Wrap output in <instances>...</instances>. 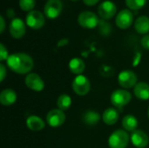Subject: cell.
Returning a JSON list of instances; mask_svg holds the SVG:
<instances>
[{
	"instance_id": "cell-1",
	"label": "cell",
	"mask_w": 149,
	"mask_h": 148,
	"mask_svg": "<svg viewBox=\"0 0 149 148\" xmlns=\"http://www.w3.org/2000/svg\"><path fill=\"white\" fill-rule=\"evenodd\" d=\"M6 63L8 68L17 74H29L34 66L32 58L24 52L10 54Z\"/></svg>"
},
{
	"instance_id": "cell-2",
	"label": "cell",
	"mask_w": 149,
	"mask_h": 148,
	"mask_svg": "<svg viewBox=\"0 0 149 148\" xmlns=\"http://www.w3.org/2000/svg\"><path fill=\"white\" fill-rule=\"evenodd\" d=\"M130 140V136L125 130L114 131L108 139L109 148H127Z\"/></svg>"
},
{
	"instance_id": "cell-3",
	"label": "cell",
	"mask_w": 149,
	"mask_h": 148,
	"mask_svg": "<svg viewBox=\"0 0 149 148\" xmlns=\"http://www.w3.org/2000/svg\"><path fill=\"white\" fill-rule=\"evenodd\" d=\"M98 15L90 10H85L79 13L78 17L79 24L85 29H94L100 24Z\"/></svg>"
},
{
	"instance_id": "cell-4",
	"label": "cell",
	"mask_w": 149,
	"mask_h": 148,
	"mask_svg": "<svg viewBox=\"0 0 149 148\" xmlns=\"http://www.w3.org/2000/svg\"><path fill=\"white\" fill-rule=\"evenodd\" d=\"M132 99V94L126 89H117L111 94V103L117 108L126 106Z\"/></svg>"
},
{
	"instance_id": "cell-5",
	"label": "cell",
	"mask_w": 149,
	"mask_h": 148,
	"mask_svg": "<svg viewBox=\"0 0 149 148\" xmlns=\"http://www.w3.org/2000/svg\"><path fill=\"white\" fill-rule=\"evenodd\" d=\"M72 87L73 92L79 96L86 95L91 90V83L90 80L84 75H79L74 78Z\"/></svg>"
},
{
	"instance_id": "cell-6",
	"label": "cell",
	"mask_w": 149,
	"mask_h": 148,
	"mask_svg": "<svg viewBox=\"0 0 149 148\" xmlns=\"http://www.w3.org/2000/svg\"><path fill=\"white\" fill-rule=\"evenodd\" d=\"M25 23L31 29L39 30L45 25V18L41 11L33 10L27 13L25 17Z\"/></svg>"
},
{
	"instance_id": "cell-7",
	"label": "cell",
	"mask_w": 149,
	"mask_h": 148,
	"mask_svg": "<svg viewBox=\"0 0 149 148\" xmlns=\"http://www.w3.org/2000/svg\"><path fill=\"white\" fill-rule=\"evenodd\" d=\"M137 75L131 70H124L118 76L119 85L125 89H130L137 85Z\"/></svg>"
},
{
	"instance_id": "cell-8",
	"label": "cell",
	"mask_w": 149,
	"mask_h": 148,
	"mask_svg": "<svg viewBox=\"0 0 149 148\" xmlns=\"http://www.w3.org/2000/svg\"><path fill=\"white\" fill-rule=\"evenodd\" d=\"M63 3L61 0H48L44 7V13L50 19L57 18L62 12Z\"/></svg>"
},
{
	"instance_id": "cell-9",
	"label": "cell",
	"mask_w": 149,
	"mask_h": 148,
	"mask_svg": "<svg viewBox=\"0 0 149 148\" xmlns=\"http://www.w3.org/2000/svg\"><path fill=\"white\" fill-rule=\"evenodd\" d=\"M134 23V14L129 9H123L116 15L115 24L117 27L122 30L129 28Z\"/></svg>"
},
{
	"instance_id": "cell-10",
	"label": "cell",
	"mask_w": 149,
	"mask_h": 148,
	"mask_svg": "<svg viewBox=\"0 0 149 148\" xmlns=\"http://www.w3.org/2000/svg\"><path fill=\"white\" fill-rule=\"evenodd\" d=\"M116 12L117 6L113 2L110 0H106L98 6V14L103 20L111 19L115 16Z\"/></svg>"
},
{
	"instance_id": "cell-11",
	"label": "cell",
	"mask_w": 149,
	"mask_h": 148,
	"mask_svg": "<svg viewBox=\"0 0 149 148\" xmlns=\"http://www.w3.org/2000/svg\"><path fill=\"white\" fill-rule=\"evenodd\" d=\"M65 114L60 109H52L48 112L46 114V122L47 124L52 127L57 128L61 126L65 121Z\"/></svg>"
},
{
	"instance_id": "cell-12",
	"label": "cell",
	"mask_w": 149,
	"mask_h": 148,
	"mask_svg": "<svg viewBox=\"0 0 149 148\" xmlns=\"http://www.w3.org/2000/svg\"><path fill=\"white\" fill-rule=\"evenodd\" d=\"M24 84L25 85L33 92H42L45 88V82L42 79V78L34 72H30L26 75L24 79Z\"/></svg>"
},
{
	"instance_id": "cell-13",
	"label": "cell",
	"mask_w": 149,
	"mask_h": 148,
	"mask_svg": "<svg viewBox=\"0 0 149 148\" xmlns=\"http://www.w3.org/2000/svg\"><path fill=\"white\" fill-rule=\"evenodd\" d=\"M9 31L10 36L13 38L19 39L22 38L26 31V27L24 22L18 17H15L11 20L10 26H9Z\"/></svg>"
},
{
	"instance_id": "cell-14",
	"label": "cell",
	"mask_w": 149,
	"mask_h": 148,
	"mask_svg": "<svg viewBox=\"0 0 149 148\" xmlns=\"http://www.w3.org/2000/svg\"><path fill=\"white\" fill-rule=\"evenodd\" d=\"M130 140L132 144L136 148H145L149 143L148 134L141 130H135L131 133Z\"/></svg>"
},
{
	"instance_id": "cell-15",
	"label": "cell",
	"mask_w": 149,
	"mask_h": 148,
	"mask_svg": "<svg viewBox=\"0 0 149 148\" xmlns=\"http://www.w3.org/2000/svg\"><path fill=\"white\" fill-rule=\"evenodd\" d=\"M17 93L14 90L3 89L0 93V103L3 106H10L17 101Z\"/></svg>"
},
{
	"instance_id": "cell-16",
	"label": "cell",
	"mask_w": 149,
	"mask_h": 148,
	"mask_svg": "<svg viewBox=\"0 0 149 148\" xmlns=\"http://www.w3.org/2000/svg\"><path fill=\"white\" fill-rule=\"evenodd\" d=\"M101 118H102L103 122L106 125L113 126L118 122L120 114H119V112L117 111V109H115L113 107H109L104 111Z\"/></svg>"
},
{
	"instance_id": "cell-17",
	"label": "cell",
	"mask_w": 149,
	"mask_h": 148,
	"mask_svg": "<svg viewBox=\"0 0 149 148\" xmlns=\"http://www.w3.org/2000/svg\"><path fill=\"white\" fill-rule=\"evenodd\" d=\"M26 126L33 131V132H38V131H41L43 130L45 127V121L38 116H36V115H31V116H29L27 119H26Z\"/></svg>"
},
{
	"instance_id": "cell-18",
	"label": "cell",
	"mask_w": 149,
	"mask_h": 148,
	"mask_svg": "<svg viewBox=\"0 0 149 148\" xmlns=\"http://www.w3.org/2000/svg\"><path fill=\"white\" fill-rule=\"evenodd\" d=\"M134 93L140 100L149 99V85L146 82H139L134 87Z\"/></svg>"
},
{
	"instance_id": "cell-19",
	"label": "cell",
	"mask_w": 149,
	"mask_h": 148,
	"mask_svg": "<svg viewBox=\"0 0 149 148\" xmlns=\"http://www.w3.org/2000/svg\"><path fill=\"white\" fill-rule=\"evenodd\" d=\"M134 29L139 34L147 35L149 32V17L140 16L134 21Z\"/></svg>"
},
{
	"instance_id": "cell-20",
	"label": "cell",
	"mask_w": 149,
	"mask_h": 148,
	"mask_svg": "<svg viewBox=\"0 0 149 148\" xmlns=\"http://www.w3.org/2000/svg\"><path fill=\"white\" fill-rule=\"evenodd\" d=\"M69 69L72 73L79 76L82 75L86 69V65L84 60H82L79 58H73L69 62Z\"/></svg>"
},
{
	"instance_id": "cell-21",
	"label": "cell",
	"mask_w": 149,
	"mask_h": 148,
	"mask_svg": "<svg viewBox=\"0 0 149 148\" xmlns=\"http://www.w3.org/2000/svg\"><path fill=\"white\" fill-rule=\"evenodd\" d=\"M82 120L86 126H93L97 125L99 123V121L100 120V115L96 111L88 110L83 114Z\"/></svg>"
},
{
	"instance_id": "cell-22",
	"label": "cell",
	"mask_w": 149,
	"mask_h": 148,
	"mask_svg": "<svg viewBox=\"0 0 149 148\" xmlns=\"http://www.w3.org/2000/svg\"><path fill=\"white\" fill-rule=\"evenodd\" d=\"M122 126L124 128L125 131L127 132H134L135 130H137L139 122L138 120L136 119L135 116L132 115V114H127L126 115L123 120H122Z\"/></svg>"
},
{
	"instance_id": "cell-23",
	"label": "cell",
	"mask_w": 149,
	"mask_h": 148,
	"mask_svg": "<svg viewBox=\"0 0 149 148\" xmlns=\"http://www.w3.org/2000/svg\"><path fill=\"white\" fill-rule=\"evenodd\" d=\"M57 106L63 112L68 110L72 106V98L68 94H61L57 99Z\"/></svg>"
},
{
	"instance_id": "cell-24",
	"label": "cell",
	"mask_w": 149,
	"mask_h": 148,
	"mask_svg": "<svg viewBox=\"0 0 149 148\" xmlns=\"http://www.w3.org/2000/svg\"><path fill=\"white\" fill-rule=\"evenodd\" d=\"M125 2L129 10H138L145 6L147 0H125Z\"/></svg>"
},
{
	"instance_id": "cell-25",
	"label": "cell",
	"mask_w": 149,
	"mask_h": 148,
	"mask_svg": "<svg viewBox=\"0 0 149 148\" xmlns=\"http://www.w3.org/2000/svg\"><path fill=\"white\" fill-rule=\"evenodd\" d=\"M18 4L21 10H23L24 11L30 12L33 10L36 5V1L35 0H19Z\"/></svg>"
},
{
	"instance_id": "cell-26",
	"label": "cell",
	"mask_w": 149,
	"mask_h": 148,
	"mask_svg": "<svg viewBox=\"0 0 149 148\" xmlns=\"http://www.w3.org/2000/svg\"><path fill=\"white\" fill-rule=\"evenodd\" d=\"M100 73L103 77L109 78V77H111V76L113 75L114 71H113V69L111 66L103 65H101L100 68Z\"/></svg>"
},
{
	"instance_id": "cell-27",
	"label": "cell",
	"mask_w": 149,
	"mask_h": 148,
	"mask_svg": "<svg viewBox=\"0 0 149 148\" xmlns=\"http://www.w3.org/2000/svg\"><path fill=\"white\" fill-rule=\"evenodd\" d=\"M9 53H8V51H7V48L4 46L3 44H0V61L3 62V61H5L8 59L9 58Z\"/></svg>"
},
{
	"instance_id": "cell-28",
	"label": "cell",
	"mask_w": 149,
	"mask_h": 148,
	"mask_svg": "<svg viewBox=\"0 0 149 148\" xmlns=\"http://www.w3.org/2000/svg\"><path fill=\"white\" fill-rule=\"evenodd\" d=\"M100 32L103 34V35H107L110 31H111V27H110V24H107V23H104V21H100Z\"/></svg>"
},
{
	"instance_id": "cell-29",
	"label": "cell",
	"mask_w": 149,
	"mask_h": 148,
	"mask_svg": "<svg viewBox=\"0 0 149 148\" xmlns=\"http://www.w3.org/2000/svg\"><path fill=\"white\" fill-rule=\"evenodd\" d=\"M141 44L145 50H149V34L144 35L141 40Z\"/></svg>"
},
{
	"instance_id": "cell-30",
	"label": "cell",
	"mask_w": 149,
	"mask_h": 148,
	"mask_svg": "<svg viewBox=\"0 0 149 148\" xmlns=\"http://www.w3.org/2000/svg\"><path fill=\"white\" fill-rule=\"evenodd\" d=\"M6 77V67L3 64H0V81L3 82Z\"/></svg>"
},
{
	"instance_id": "cell-31",
	"label": "cell",
	"mask_w": 149,
	"mask_h": 148,
	"mask_svg": "<svg viewBox=\"0 0 149 148\" xmlns=\"http://www.w3.org/2000/svg\"><path fill=\"white\" fill-rule=\"evenodd\" d=\"M5 29V21L3 16H0V33H3Z\"/></svg>"
},
{
	"instance_id": "cell-32",
	"label": "cell",
	"mask_w": 149,
	"mask_h": 148,
	"mask_svg": "<svg viewBox=\"0 0 149 148\" xmlns=\"http://www.w3.org/2000/svg\"><path fill=\"white\" fill-rule=\"evenodd\" d=\"M83 2L87 6H93V5L97 4L100 2V0H83Z\"/></svg>"
},
{
	"instance_id": "cell-33",
	"label": "cell",
	"mask_w": 149,
	"mask_h": 148,
	"mask_svg": "<svg viewBox=\"0 0 149 148\" xmlns=\"http://www.w3.org/2000/svg\"><path fill=\"white\" fill-rule=\"evenodd\" d=\"M6 16L8 18H10L11 20L15 18V12H14V10L12 9H9L6 10Z\"/></svg>"
},
{
	"instance_id": "cell-34",
	"label": "cell",
	"mask_w": 149,
	"mask_h": 148,
	"mask_svg": "<svg viewBox=\"0 0 149 148\" xmlns=\"http://www.w3.org/2000/svg\"><path fill=\"white\" fill-rule=\"evenodd\" d=\"M68 44V40H67V39H62V40H60V41L58 42V46H62V44L65 45V44Z\"/></svg>"
},
{
	"instance_id": "cell-35",
	"label": "cell",
	"mask_w": 149,
	"mask_h": 148,
	"mask_svg": "<svg viewBox=\"0 0 149 148\" xmlns=\"http://www.w3.org/2000/svg\"><path fill=\"white\" fill-rule=\"evenodd\" d=\"M148 117L149 118V107H148Z\"/></svg>"
},
{
	"instance_id": "cell-36",
	"label": "cell",
	"mask_w": 149,
	"mask_h": 148,
	"mask_svg": "<svg viewBox=\"0 0 149 148\" xmlns=\"http://www.w3.org/2000/svg\"><path fill=\"white\" fill-rule=\"evenodd\" d=\"M72 1H76V0H72Z\"/></svg>"
},
{
	"instance_id": "cell-37",
	"label": "cell",
	"mask_w": 149,
	"mask_h": 148,
	"mask_svg": "<svg viewBox=\"0 0 149 148\" xmlns=\"http://www.w3.org/2000/svg\"><path fill=\"white\" fill-rule=\"evenodd\" d=\"M47 1H48V0H47Z\"/></svg>"
}]
</instances>
